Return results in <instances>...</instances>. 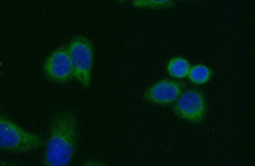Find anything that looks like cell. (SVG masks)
Wrapping results in <instances>:
<instances>
[{
    "instance_id": "cell-1",
    "label": "cell",
    "mask_w": 255,
    "mask_h": 166,
    "mask_svg": "<svg viewBox=\"0 0 255 166\" xmlns=\"http://www.w3.org/2000/svg\"><path fill=\"white\" fill-rule=\"evenodd\" d=\"M78 122L72 111L55 114L50 122L43 166H68L76 154Z\"/></svg>"
},
{
    "instance_id": "cell-2",
    "label": "cell",
    "mask_w": 255,
    "mask_h": 166,
    "mask_svg": "<svg viewBox=\"0 0 255 166\" xmlns=\"http://www.w3.org/2000/svg\"><path fill=\"white\" fill-rule=\"evenodd\" d=\"M44 145V139L38 134L22 128L0 114V150L11 153H28Z\"/></svg>"
},
{
    "instance_id": "cell-3",
    "label": "cell",
    "mask_w": 255,
    "mask_h": 166,
    "mask_svg": "<svg viewBox=\"0 0 255 166\" xmlns=\"http://www.w3.org/2000/svg\"><path fill=\"white\" fill-rule=\"evenodd\" d=\"M71 60L74 77L84 88L92 84L95 48L92 41L83 35L72 38L67 47Z\"/></svg>"
},
{
    "instance_id": "cell-4",
    "label": "cell",
    "mask_w": 255,
    "mask_h": 166,
    "mask_svg": "<svg viewBox=\"0 0 255 166\" xmlns=\"http://www.w3.org/2000/svg\"><path fill=\"white\" fill-rule=\"evenodd\" d=\"M207 103L203 93L190 90L182 93L174 107L175 115L186 122L199 124L207 114Z\"/></svg>"
},
{
    "instance_id": "cell-5",
    "label": "cell",
    "mask_w": 255,
    "mask_h": 166,
    "mask_svg": "<svg viewBox=\"0 0 255 166\" xmlns=\"http://www.w3.org/2000/svg\"><path fill=\"white\" fill-rule=\"evenodd\" d=\"M45 76L53 83H68L74 77V70L67 47H60L45 59L43 66Z\"/></svg>"
},
{
    "instance_id": "cell-6",
    "label": "cell",
    "mask_w": 255,
    "mask_h": 166,
    "mask_svg": "<svg viewBox=\"0 0 255 166\" xmlns=\"http://www.w3.org/2000/svg\"><path fill=\"white\" fill-rule=\"evenodd\" d=\"M183 92V85L178 81L163 79L150 87L145 93L147 101L158 105H168L176 101Z\"/></svg>"
},
{
    "instance_id": "cell-7",
    "label": "cell",
    "mask_w": 255,
    "mask_h": 166,
    "mask_svg": "<svg viewBox=\"0 0 255 166\" xmlns=\"http://www.w3.org/2000/svg\"><path fill=\"white\" fill-rule=\"evenodd\" d=\"M190 69V62L186 58L180 56L170 59L167 67L168 73L176 79L185 78L188 76Z\"/></svg>"
},
{
    "instance_id": "cell-8",
    "label": "cell",
    "mask_w": 255,
    "mask_h": 166,
    "mask_svg": "<svg viewBox=\"0 0 255 166\" xmlns=\"http://www.w3.org/2000/svg\"><path fill=\"white\" fill-rule=\"evenodd\" d=\"M212 70L210 68L204 65H195L191 67L188 78L195 85H202L208 83L211 79Z\"/></svg>"
},
{
    "instance_id": "cell-9",
    "label": "cell",
    "mask_w": 255,
    "mask_h": 166,
    "mask_svg": "<svg viewBox=\"0 0 255 166\" xmlns=\"http://www.w3.org/2000/svg\"><path fill=\"white\" fill-rule=\"evenodd\" d=\"M133 5L137 7L166 8L172 5V2L168 1H136Z\"/></svg>"
},
{
    "instance_id": "cell-10",
    "label": "cell",
    "mask_w": 255,
    "mask_h": 166,
    "mask_svg": "<svg viewBox=\"0 0 255 166\" xmlns=\"http://www.w3.org/2000/svg\"><path fill=\"white\" fill-rule=\"evenodd\" d=\"M81 166H106L100 161L93 160V159H87L84 161Z\"/></svg>"
},
{
    "instance_id": "cell-11",
    "label": "cell",
    "mask_w": 255,
    "mask_h": 166,
    "mask_svg": "<svg viewBox=\"0 0 255 166\" xmlns=\"http://www.w3.org/2000/svg\"><path fill=\"white\" fill-rule=\"evenodd\" d=\"M20 164L12 161H4L0 159V166H19Z\"/></svg>"
}]
</instances>
